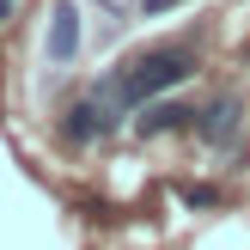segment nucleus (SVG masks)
<instances>
[{
    "label": "nucleus",
    "mask_w": 250,
    "mask_h": 250,
    "mask_svg": "<svg viewBox=\"0 0 250 250\" xmlns=\"http://www.w3.org/2000/svg\"><path fill=\"white\" fill-rule=\"evenodd\" d=\"M195 73H202V61H195V49H146L141 61H128V67L122 73H110L104 85H98V92L110 98V104L122 110V116H128V110H141V104H153V98H165L171 85H183V80H195Z\"/></svg>",
    "instance_id": "obj_1"
},
{
    "label": "nucleus",
    "mask_w": 250,
    "mask_h": 250,
    "mask_svg": "<svg viewBox=\"0 0 250 250\" xmlns=\"http://www.w3.org/2000/svg\"><path fill=\"white\" fill-rule=\"evenodd\" d=\"M116 122H122V110L110 104L104 92H92V98H80V104H67V116H61V141L92 146V141H104Z\"/></svg>",
    "instance_id": "obj_2"
},
{
    "label": "nucleus",
    "mask_w": 250,
    "mask_h": 250,
    "mask_svg": "<svg viewBox=\"0 0 250 250\" xmlns=\"http://www.w3.org/2000/svg\"><path fill=\"white\" fill-rule=\"evenodd\" d=\"M238 128H244V98H238V92H220L208 110H195V134H202L214 153L238 141Z\"/></svg>",
    "instance_id": "obj_3"
},
{
    "label": "nucleus",
    "mask_w": 250,
    "mask_h": 250,
    "mask_svg": "<svg viewBox=\"0 0 250 250\" xmlns=\"http://www.w3.org/2000/svg\"><path fill=\"white\" fill-rule=\"evenodd\" d=\"M195 128V110L183 104V98H153V104L141 110V122H134V134L141 141H159V134H183Z\"/></svg>",
    "instance_id": "obj_4"
},
{
    "label": "nucleus",
    "mask_w": 250,
    "mask_h": 250,
    "mask_svg": "<svg viewBox=\"0 0 250 250\" xmlns=\"http://www.w3.org/2000/svg\"><path fill=\"white\" fill-rule=\"evenodd\" d=\"M85 31H80V6L73 0H55V12H49V61L55 67H67L73 55H80Z\"/></svg>",
    "instance_id": "obj_5"
},
{
    "label": "nucleus",
    "mask_w": 250,
    "mask_h": 250,
    "mask_svg": "<svg viewBox=\"0 0 250 250\" xmlns=\"http://www.w3.org/2000/svg\"><path fill=\"white\" fill-rule=\"evenodd\" d=\"M171 6H183V0H141V12H146V19H159V12H171Z\"/></svg>",
    "instance_id": "obj_6"
},
{
    "label": "nucleus",
    "mask_w": 250,
    "mask_h": 250,
    "mask_svg": "<svg viewBox=\"0 0 250 250\" xmlns=\"http://www.w3.org/2000/svg\"><path fill=\"white\" fill-rule=\"evenodd\" d=\"M6 19H12V0H0V24H6Z\"/></svg>",
    "instance_id": "obj_7"
}]
</instances>
